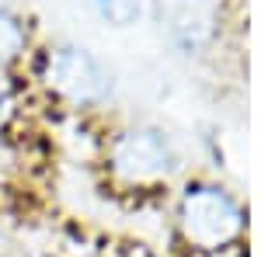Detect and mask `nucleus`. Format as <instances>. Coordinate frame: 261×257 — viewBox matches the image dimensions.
<instances>
[{
    "mask_svg": "<svg viewBox=\"0 0 261 257\" xmlns=\"http://www.w3.org/2000/svg\"><path fill=\"white\" fill-rule=\"evenodd\" d=\"M174 240L202 257L233 250L247 233L244 198L216 178H181L171 205Z\"/></svg>",
    "mask_w": 261,
    "mask_h": 257,
    "instance_id": "7ed1b4c3",
    "label": "nucleus"
},
{
    "mask_svg": "<svg viewBox=\"0 0 261 257\" xmlns=\"http://www.w3.org/2000/svg\"><path fill=\"white\" fill-rule=\"evenodd\" d=\"M91 7L101 14V21H108L112 28H129L136 24L143 14V0H91Z\"/></svg>",
    "mask_w": 261,
    "mask_h": 257,
    "instance_id": "0eeeda50",
    "label": "nucleus"
},
{
    "mask_svg": "<svg viewBox=\"0 0 261 257\" xmlns=\"http://www.w3.org/2000/svg\"><path fill=\"white\" fill-rule=\"evenodd\" d=\"M28 80L24 73L14 70H0V142L18 129L21 115H24V104H28Z\"/></svg>",
    "mask_w": 261,
    "mask_h": 257,
    "instance_id": "423d86ee",
    "label": "nucleus"
},
{
    "mask_svg": "<svg viewBox=\"0 0 261 257\" xmlns=\"http://www.w3.org/2000/svg\"><path fill=\"white\" fill-rule=\"evenodd\" d=\"M161 39L181 56L209 52L223 32V0H150Z\"/></svg>",
    "mask_w": 261,
    "mask_h": 257,
    "instance_id": "20e7f679",
    "label": "nucleus"
},
{
    "mask_svg": "<svg viewBox=\"0 0 261 257\" xmlns=\"http://www.w3.org/2000/svg\"><path fill=\"white\" fill-rule=\"evenodd\" d=\"M24 80H28V87L42 91V98H49L66 111H77V115L101 111L115 98L112 66L94 49L70 39L39 42L24 66Z\"/></svg>",
    "mask_w": 261,
    "mask_h": 257,
    "instance_id": "f03ea898",
    "label": "nucleus"
},
{
    "mask_svg": "<svg viewBox=\"0 0 261 257\" xmlns=\"http://www.w3.org/2000/svg\"><path fill=\"white\" fill-rule=\"evenodd\" d=\"M98 163L108 184L125 195H161L185 178V157L174 136L150 122L115 125L101 139Z\"/></svg>",
    "mask_w": 261,
    "mask_h": 257,
    "instance_id": "f257e3e1",
    "label": "nucleus"
},
{
    "mask_svg": "<svg viewBox=\"0 0 261 257\" xmlns=\"http://www.w3.org/2000/svg\"><path fill=\"white\" fill-rule=\"evenodd\" d=\"M35 45H39L35 21L11 4H0V70L24 73Z\"/></svg>",
    "mask_w": 261,
    "mask_h": 257,
    "instance_id": "39448f33",
    "label": "nucleus"
}]
</instances>
